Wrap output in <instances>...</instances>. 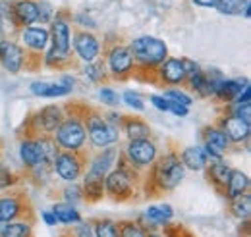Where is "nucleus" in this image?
Wrapping results in <instances>:
<instances>
[{
    "instance_id": "nucleus-35",
    "label": "nucleus",
    "mask_w": 251,
    "mask_h": 237,
    "mask_svg": "<svg viewBox=\"0 0 251 237\" xmlns=\"http://www.w3.org/2000/svg\"><path fill=\"white\" fill-rule=\"evenodd\" d=\"M91 222H93V237H118V222L110 218H100Z\"/></svg>"
},
{
    "instance_id": "nucleus-6",
    "label": "nucleus",
    "mask_w": 251,
    "mask_h": 237,
    "mask_svg": "<svg viewBox=\"0 0 251 237\" xmlns=\"http://www.w3.org/2000/svg\"><path fill=\"white\" fill-rule=\"evenodd\" d=\"M81 116H83V125L87 131V139L95 148H106L114 147L120 141V129L112 123H108L104 118V112L95 108L91 104L81 106Z\"/></svg>"
},
{
    "instance_id": "nucleus-18",
    "label": "nucleus",
    "mask_w": 251,
    "mask_h": 237,
    "mask_svg": "<svg viewBox=\"0 0 251 237\" xmlns=\"http://www.w3.org/2000/svg\"><path fill=\"white\" fill-rule=\"evenodd\" d=\"M215 125L224 131V135L228 137V141L232 145H250L251 137V123H246L244 119L236 118V116H219Z\"/></svg>"
},
{
    "instance_id": "nucleus-1",
    "label": "nucleus",
    "mask_w": 251,
    "mask_h": 237,
    "mask_svg": "<svg viewBox=\"0 0 251 237\" xmlns=\"http://www.w3.org/2000/svg\"><path fill=\"white\" fill-rule=\"evenodd\" d=\"M186 178V168L180 162V148L168 145V150L158 154L153 166L147 170L141 181V191L145 199H157L172 193Z\"/></svg>"
},
{
    "instance_id": "nucleus-5",
    "label": "nucleus",
    "mask_w": 251,
    "mask_h": 237,
    "mask_svg": "<svg viewBox=\"0 0 251 237\" xmlns=\"http://www.w3.org/2000/svg\"><path fill=\"white\" fill-rule=\"evenodd\" d=\"M81 106L83 102H66L64 104V116L62 123L54 131V141L60 150H85L87 145V131L83 125V116H81Z\"/></svg>"
},
{
    "instance_id": "nucleus-27",
    "label": "nucleus",
    "mask_w": 251,
    "mask_h": 237,
    "mask_svg": "<svg viewBox=\"0 0 251 237\" xmlns=\"http://www.w3.org/2000/svg\"><path fill=\"white\" fill-rule=\"evenodd\" d=\"M43 66L49 70H68V68H77V58L74 52H58L54 48H47L43 56Z\"/></svg>"
},
{
    "instance_id": "nucleus-16",
    "label": "nucleus",
    "mask_w": 251,
    "mask_h": 237,
    "mask_svg": "<svg viewBox=\"0 0 251 237\" xmlns=\"http://www.w3.org/2000/svg\"><path fill=\"white\" fill-rule=\"evenodd\" d=\"M186 70H184V62L182 58H176V56H168L155 71V85L158 87H184L186 83Z\"/></svg>"
},
{
    "instance_id": "nucleus-29",
    "label": "nucleus",
    "mask_w": 251,
    "mask_h": 237,
    "mask_svg": "<svg viewBox=\"0 0 251 237\" xmlns=\"http://www.w3.org/2000/svg\"><path fill=\"white\" fill-rule=\"evenodd\" d=\"M31 95L41 96V98H60V96H68L72 89H68L62 83H49V81H35L31 83Z\"/></svg>"
},
{
    "instance_id": "nucleus-11",
    "label": "nucleus",
    "mask_w": 251,
    "mask_h": 237,
    "mask_svg": "<svg viewBox=\"0 0 251 237\" xmlns=\"http://www.w3.org/2000/svg\"><path fill=\"white\" fill-rule=\"evenodd\" d=\"M120 154L127 160V164H131L135 170L143 172V170H149L153 166V162L157 160L158 147L151 137L131 139L126 143L124 148H120Z\"/></svg>"
},
{
    "instance_id": "nucleus-13",
    "label": "nucleus",
    "mask_w": 251,
    "mask_h": 237,
    "mask_svg": "<svg viewBox=\"0 0 251 237\" xmlns=\"http://www.w3.org/2000/svg\"><path fill=\"white\" fill-rule=\"evenodd\" d=\"M72 50H74L77 60L91 64V62L100 58L102 43L91 29H83L79 25H74L72 27Z\"/></svg>"
},
{
    "instance_id": "nucleus-24",
    "label": "nucleus",
    "mask_w": 251,
    "mask_h": 237,
    "mask_svg": "<svg viewBox=\"0 0 251 237\" xmlns=\"http://www.w3.org/2000/svg\"><path fill=\"white\" fill-rule=\"evenodd\" d=\"M250 189H251L250 176H248L246 172L238 170V168H232L230 178H228V181H226V187H224L222 197H224L226 201H232V199H236V197H240V195L250 193Z\"/></svg>"
},
{
    "instance_id": "nucleus-50",
    "label": "nucleus",
    "mask_w": 251,
    "mask_h": 237,
    "mask_svg": "<svg viewBox=\"0 0 251 237\" xmlns=\"http://www.w3.org/2000/svg\"><path fill=\"white\" fill-rule=\"evenodd\" d=\"M242 16H244L246 20H250V16H251V4L248 6V8H246V10H244V14H242Z\"/></svg>"
},
{
    "instance_id": "nucleus-12",
    "label": "nucleus",
    "mask_w": 251,
    "mask_h": 237,
    "mask_svg": "<svg viewBox=\"0 0 251 237\" xmlns=\"http://www.w3.org/2000/svg\"><path fill=\"white\" fill-rule=\"evenodd\" d=\"M50 48L58 52H74L72 50V10L58 8L50 20Z\"/></svg>"
},
{
    "instance_id": "nucleus-45",
    "label": "nucleus",
    "mask_w": 251,
    "mask_h": 237,
    "mask_svg": "<svg viewBox=\"0 0 251 237\" xmlns=\"http://www.w3.org/2000/svg\"><path fill=\"white\" fill-rule=\"evenodd\" d=\"M168 112H172L174 116H180V118H186L189 114V108L188 106H182L178 102H170L168 100Z\"/></svg>"
},
{
    "instance_id": "nucleus-46",
    "label": "nucleus",
    "mask_w": 251,
    "mask_h": 237,
    "mask_svg": "<svg viewBox=\"0 0 251 237\" xmlns=\"http://www.w3.org/2000/svg\"><path fill=\"white\" fill-rule=\"evenodd\" d=\"M149 100H151V104H153L157 110H160V112H168V100H166L164 96H160V95H151Z\"/></svg>"
},
{
    "instance_id": "nucleus-28",
    "label": "nucleus",
    "mask_w": 251,
    "mask_h": 237,
    "mask_svg": "<svg viewBox=\"0 0 251 237\" xmlns=\"http://www.w3.org/2000/svg\"><path fill=\"white\" fill-rule=\"evenodd\" d=\"M180 162H182V166L186 168V172L191 170V172H203L205 170V166L209 164V160H207V156H205V152H203V148L201 147H186L180 150Z\"/></svg>"
},
{
    "instance_id": "nucleus-32",
    "label": "nucleus",
    "mask_w": 251,
    "mask_h": 237,
    "mask_svg": "<svg viewBox=\"0 0 251 237\" xmlns=\"http://www.w3.org/2000/svg\"><path fill=\"white\" fill-rule=\"evenodd\" d=\"M81 71H83V75L91 81V83H108L110 79H108V73H106V68H104V64H102V60H95L91 64H85L83 68H81Z\"/></svg>"
},
{
    "instance_id": "nucleus-33",
    "label": "nucleus",
    "mask_w": 251,
    "mask_h": 237,
    "mask_svg": "<svg viewBox=\"0 0 251 237\" xmlns=\"http://www.w3.org/2000/svg\"><path fill=\"white\" fill-rule=\"evenodd\" d=\"M250 4L251 0H219L215 8L222 16H242Z\"/></svg>"
},
{
    "instance_id": "nucleus-3",
    "label": "nucleus",
    "mask_w": 251,
    "mask_h": 237,
    "mask_svg": "<svg viewBox=\"0 0 251 237\" xmlns=\"http://www.w3.org/2000/svg\"><path fill=\"white\" fill-rule=\"evenodd\" d=\"M141 181H143V172L127 164V160L120 154L116 166L104 176V197L112 199L114 203L135 201L141 191Z\"/></svg>"
},
{
    "instance_id": "nucleus-8",
    "label": "nucleus",
    "mask_w": 251,
    "mask_h": 237,
    "mask_svg": "<svg viewBox=\"0 0 251 237\" xmlns=\"http://www.w3.org/2000/svg\"><path fill=\"white\" fill-rule=\"evenodd\" d=\"M64 116H66V112H64L62 104H47V106L39 108L37 112L29 114L18 133L31 135V137H37L41 133L54 135V131L62 123Z\"/></svg>"
},
{
    "instance_id": "nucleus-4",
    "label": "nucleus",
    "mask_w": 251,
    "mask_h": 237,
    "mask_svg": "<svg viewBox=\"0 0 251 237\" xmlns=\"http://www.w3.org/2000/svg\"><path fill=\"white\" fill-rule=\"evenodd\" d=\"M100 60L106 68L110 81H129L133 77V56L131 50L120 35H108L102 41Z\"/></svg>"
},
{
    "instance_id": "nucleus-38",
    "label": "nucleus",
    "mask_w": 251,
    "mask_h": 237,
    "mask_svg": "<svg viewBox=\"0 0 251 237\" xmlns=\"http://www.w3.org/2000/svg\"><path fill=\"white\" fill-rule=\"evenodd\" d=\"M83 201V191H81V185H75V183H68L62 189V203L70 205V207H75L77 203Z\"/></svg>"
},
{
    "instance_id": "nucleus-48",
    "label": "nucleus",
    "mask_w": 251,
    "mask_h": 237,
    "mask_svg": "<svg viewBox=\"0 0 251 237\" xmlns=\"http://www.w3.org/2000/svg\"><path fill=\"white\" fill-rule=\"evenodd\" d=\"M41 216H43V220H45L47 226H56V224H58V220H56V216L52 214V210H43Z\"/></svg>"
},
{
    "instance_id": "nucleus-41",
    "label": "nucleus",
    "mask_w": 251,
    "mask_h": 237,
    "mask_svg": "<svg viewBox=\"0 0 251 237\" xmlns=\"http://www.w3.org/2000/svg\"><path fill=\"white\" fill-rule=\"evenodd\" d=\"M99 95H100L102 104H106V106H110V108H116V106L122 104V98H120L118 91H114L112 87H102V89L99 91Z\"/></svg>"
},
{
    "instance_id": "nucleus-49",
    "label": "nucleus",
    "mask_w": 251,
    "mask_h": 237,
    "mask_svg": "<svg viewBox=\"0 0 251 237\" xmlns=\"http://www.w3.org/2000/svg\"><path fill=\"white\" fill-rule=\"evenodd\" d=\"M195 6H201V8H215L219 0H191Z\"/></svg>"
},
{
    "instance_id": "nucleus-34",
    "label": "nucleus",
    "mask_w": 251,
    "mask_h": 237,
    "mask_svg": "<svg viewBox=\"0 0 251 237\" xmlns=\"http://www.w3.org/2000/svg\"><path fill=\"white\" fill-rule=\"evenodd\" d=\"M2 237H35L33 234V222H10L6 224L4 232H2Z\"/></svg>"
},
{
    "instance_id": "nucleus-36",
    "label": "nucleus",
    "mask_w": 251,
    "mask_h": 237,
    "mask_svg": "<svg viewBox=\"0 0 251 237\" xmlns=\"http://www.w3.org/2000/svg\"><path fill=\"white\" fill-rule=\"evenodd\" d=\"M118 237H147V232L133 220L118 222Z\"/></svg>"
},
{
    "instance_id": "nucleus-14",
    "label": "nucleus",
    "mask_w": 251,
    "mask_h": 237,
    "mask_svg": "<svg viewBox=\"0 0 251 237\" xmlns=\"http://www.w3.org/2000/svg\"><path fill=\"white\" fill-rule=\"evenodd\" d=\"M201 143H203V152L207 156L209 162H219L224 158L226 152L232 150V143L228 141V137L224 135V131L219 129L215 123L213 125H205L201 127Z\"/></svg>"
},
{
    "instance_id": "nucleus-26",
    "label": "nucleus",
    "mask_w": 251,
    "mask_h": 237,
    "mask_svg": "<svg viewBox=\"0 0 251 237\" xmlns=\"http://www.w3.org/2000/svg\"><path fill=\"white\" fill-rule=\"evenodd\" d=\"M83 183H81V191H83V201L85 203H99L104 197V178L97 176L93 172L85 170V174L81 176Z\"/></svg>"
},
{
    "instance_id": "nucleus-42",
    "label": "nucleus",
    "mask_w": 251,
    "mask_h": 237,
    "mask_svg": "<svg viewBox=\"0 0 251 237\" xmlns=\"http://www.w3.org/2000/svg\"><path fill=\"white\" fill-rule=\"evenodd\" d=\"M162 237H195L182 224H166L162 228Z\"/></svg>"
},
{
    "instance_id": "nucleus-53",
    "label": "nucleus",
    "mask_w": 251,
    "mask_h": 237,
    "mask_svg": "<svg viewBox=\"0 0 251 237\" xmlns=\"http://www.w3.org/2000/svg\"><path fill=\"white\" fill-rule=\"evenodd\" d=\"M6 2H16V0H6Z\"/></svg>"
},
{
    "instance_id": "nucleus-47",
    "label": "nucleus",
    "mask_w": 251,
    "mask_h": 237,
    "mask_svg": "<svg viewBox=\"0 0 251 237\" xmlns=\"http://www.w3.org/2000/svg\"><path fill=\"white\" fill-rule=\"evenodd\" d=\"M182 62H184V70H186V75H193V73H197V71H201L203 68L195 62V60H191V58H182ZM186 77V79H188Z\"/></svg>"
},
{
    "instance_id": "nucleus-30",
    "label": "nucleus",
    "mask_w": 251,
    "mask_h": 237,
    "mask_svg": "<svg viewBox=\"0 0 251 237\" xmlns=\"http://www.w3.org/2000/svg\"><path fill=\"white\" fill-rule=\"evenodd\" d=\"M226 210L232 218L240 220V222H246L250 220L251 216V193H246V195H240L232 201H226Z\"/></svg>"
},
{
    "instance_id": "nucleus-40",
    "label": "nucleus",
    "mask_w": 251,
    "mask_h": 237,
    "mask_svg": "<svg viewBox=\"0 0 251 237\" xmlns=\"http://www.w3.org/2000/svg\"><path fill=\"white\" fill-rule=\"evenodd\" d=\"M120 98H122V102H126L129 108H133V110H137V112H143V110H145V100H143V96H141L137 91H131V89L124 91V93L120 95Z\"/></svg>"
},
{
    "instance_id": "nucleus-9",
    "label": "nucleus",
    "mask_w": 251,
    "mask_h": 237,
    "mask_svg": "<svg viewBox=\"0 0 251 237\" xmlns=\"http://www.w3.org/2000/svg\"><path fill=\"white\" fill-rule=\"evenodd\" d=\"M0 220L10 224V222H33L35 212H33L31 201L25 191L22 189H10L4 195H0Z\"/></svg>"
},
{
    "instance_id": "nucleus-15",
    "label": "nucleus",
    "mask_w": 251,
    "mask_h": 237,
    "mask_svg": "<svg viewBox=\"0 0 251 237\" xmlns=\"http://www.w3.org/2000/svg\"><path fill=\"white\" fill-rule=\"evenodd\" d=\"M10 27L14 33H20L25 27H31L39 20V4L37 0H16L8 2Z\"/></svg>"
},
{
    "instance_id": "nucleus-17",
    "label": "nucleus",
    "mask_w": 251,
    "mask_h": 237,
    "mask_svg": "<svg viewBox=\"0 0 251 237\" xmlns=\"http://www.w3.org/2000/svg\"><path fill=\"white\" fill-rule=\"evenodd\" d=\"M24 64H25L24 47L12 37L0 39V68H4L10 75H18L24 70Z\"/></svg>"
},
{
    "instance_id": "nucleus-37",
    "label": "nucleus",
    "mask_w": 251,
    "mask_h": 237,
    "mask_svg": "<svg viewBox=\"0 0 251 237\" xmlns=\"http://www.w3.org/2000/svg\"><path fill=\"white\" fill-rule=\"evenodd\" d=\"M166 100H170V102H178V104H182V106H191L193 104V96L186 93V91H182L180 87H170V89H164V95H162Z\"/></svg>"
},
{
    "instance_id": "nucleus-23",
    "label": "nucleus",
    "mask_w": 251,
    "mask_h": 237,
    "mask_svg": "<svg viewBox=\"0 0 251 237\" xmlns=\"http://www.w3.org/2000/svg\"><path fill=\"white\" fill-rule=\"evenodd\" d=\"M120 129L124 131L127 141H131V139H145V137L153 135V129H151V125L145 119L141 118V116H131V114H122Z\"/></svg>"
},
{
    "instance_id": "nucleus-31",
    "label": "nucleus",
    "mask_w": 251,
    "mask_h": 237,
    "mask_svg": "<svg viewBox=\"0 0 251 237\" xmlns=\"http://www.w3.org/2000/svg\"><path fill=\"white\" fill-rule=\"evenodd\" d=\"M52 214L56 216L58 224H64V226H75L77 222H81V214L77 212V208L70 207L66 203H54Z\"/></svg>"
},
{
    "instance_id": "nucleus-19",
    "label": "nucleus",
    "mask_w": 251,
    "mask_h": 237,
    "mask_svg": "<svg viewBox=\"0 0 251 237\" xmlns=\"http://www.w3.org/2000/svg\"><path fill=\"white\" fill-rule=\"evenodd\" d=\"M172 218H174V208L170 205H155L147 208L135 222L145 232H155L157 228H164L166 224H170Z\"/></svg>"
},
{
    "instance_id": "nucleus-43",
    "label": "nucleus",
    "mask_w": 251,
    "mask_h": 237,
    "mask_svg": "<svg viewBox=\"0 0 251 237\" xmlns=\"http://www.w3.org/2000/svg\"><path fill=\"white\" fill-rule=\"evenodd\" d=\"M37 4H39V20H37V22H41V24H50V20H52V16H54L52 4L47 2V0H37Z\"/></svg>"
},
{
    "instance_id": "nucleus-20",
    "label": "nucleus",
    "mask_w": 251,
    "mask_h": 237,
    "mask_svg": "<svg viewBox=\"0 0 251 237\" xmlns=\"http://www.w3.org/2000/svg\"><path fill=\"white\" fill-rule=\"evenodd\" d=\"M18 139H20V160H22V166L25 172H29L33 168H37L39 164H45L43 162V154H41V148L37 145V139L31 135H24V133H18ZM49 166V164H47Z\"/></svg>"
},
{
    "instance_id": "nucleus-51",
    "label": "nucleus",
    "mask_w": 251,
    "mask_h": 237,
    "mask_svg": "<svg viewBox=\"0 0 251 237\" xmlns=\"http://www.w3.org/2000/svg\"><path fill=\"white\" fill-rule=\"evenodd\" d=\"M4 228H6V222H2V220H0V237H2V232H4Z\"/></svg>"
},
{
    "instance_id": "nucleus-2",
    "label": "nucleus",
    "mask_w": 251,
    "mask_h": 237,
    "mask_svg": "<svg viewBox=\"0 0 251 237\" xmlns=\"http://www.w3.org/2000/svg\"><path fill=\"white\" fill-rule=\"evenodd\" d=\"M127 47L133 56V77L131 79L153 83L157 68L168 58V45L158 37L141 35L129 41Z\"/></svg>"
},
{
    "instance_id": "nucleus-25",
    "label": "nucleus",
    "mask_w": 251,
    "mask_h": 237,
    "mask_svg": "<svg viewBox=\"0 0 251 237\" xmlns=\"http://www.w3.org/2000/svg\"><path fill=\"white\" fill-rule=\"evenodd\" d=\"M203 172H205L207 183H211L213 189L219 191L220 195H222V193H224V187H226V181L230 178L232 168H230L224 160H219V162H209Z\"/></svg>"
},
{
    "instance_id": "nucleus-10",
    "label": "nucleus",
    "mask_w": 251,
    "mask_h": 237,
    "mask_svg": "<svg viewBox=\"0 0 251 237\" xmlns=\"http://www.w3.org/2000/svg\"><path fill=\"white\" fill-rule=\"evenodd\" d=\"M87 162H89L87 150H77V152L58 150V154L52 162V172L66 183H75L85 174Z\"/></svg>"
},
{
    "instance_id": "nucleus-44",
    "label": "nucleus",
    "mask_w": 251,
    "mask_h": 237,
    "mask_svg": "<svg viewBox=\"0 0 251 237\" xmlns=\"http://www.w3.org/2000/svg\"><path fill=\"white\" fill-rule=\"evenodd\" d=\"M70 234L74 237H93V222H77L75 226H72Z\"/></svg>"
},
{
    "instance_id": "nucleus-52",
    "label": "nucleus",
    "mask_w": 251,
    "mask_h": 237,
    "mask_svg": "<svg viewBox=\"0 0 251 237\" xmlns=\"http://www.w3.org/2000/svg\"><path fill=\"white\" fill-rule=\"evenodd\" d=\"M62 237H74V236L70 234V230H66V232H64V234H62Z\"/></svg>"
},
{
    "instance_id": "nucleus-7",
    "label": "nucleus",
    "mask_w": 251,
    "mask_h": 237,
    "mask_svg": "<svg viewBox=\"0 0 251 237\" xmlns=\"http://www.w3.org/2000/svg\"><path fill=\"white\" fill-rule=\"evenodd\" d=\"M22 47L25 50V64L24 70L27 71H37L43 66V56L47 52V48L50 47V35L49 29L43 25H31L25 27L18 33Z\"/></svg>"
},
{
    "instance_id": "nucleus-22",
    "label": "nucleus",
    "mask_w": 251,
    "mask_h": 237,
    "mask_svg": "<svg viewBox=\"0 0 251 237\" xmlns=\"http://www.w3.org/2000/svg\"><path fill=\"white\" fill-rule=\"evenodd\" d=\"M118 156H120V148H118V145L100 148L95 156L89 158V162H87V170L93 172V174H97V176H102V178H104V176L116 166Z\"/></svg>"
},
{
    "instance_id": "nucleus-39",
    "label": "nucleus",
    "mask_w": 251,
    "mask_h": 237,
    "mask_svg": "<svg viewBox=\"0 0 251 237\" xmlns=\"http://www.w3.org/2000/svg\"><path fill=\"white\" fill-rule=\"evenodd\" d=\"M18 183H20V176L14 174L4 162H0V191L12 189V187H16Z\"/></svg>"
},
{
    "instance_id": "nucleus-21",
    "label": "nucleus",
    "mask_w": 251,
    "mask_h": 237,
    "mask_svg": "<svg viewBox=\"0 0 251 237\" xmlns=\"http://www.w3.org/2000/svg\"><path fill=\"white\" fill-rule=\"evenodd\" d=\"M246 87H250V79L248 77H238V79H226L224 77L219 83L215 95H213V100L219 106L230 104V102H234L240 96V93L246 89Z\"/></svg>"
}]
</instances>
